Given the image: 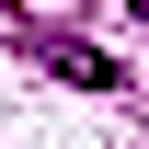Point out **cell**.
Listing matches in <instances>:
<instances>
[{"mask_svg":"<svg viewBox=\"0 0 149 149\" xmlns=\"http://www.w3.org/2000/svg\"><path fill=\"white\" fill-rule=\"evenodd\" d=\"M46 57H57L69 80H92V92H115V57H92V46H46Z\"/></svg>","mask_w":149,"mask_h":149,"instance_id":"obj_1","label":"cell"},{"mask_svg":"<svg viewBox=\"0 0 149 149\" xmlns=\"http://www.w3.org/2000/svg\"><path fill=\"white\" fill-rule=\"evenodd\" d=\"M138 23H149V0H138Z\"/></svg>","mask_w":149,"mask_h":149,"instance_id":"obj_2","label":"cell"}]
</instances>
